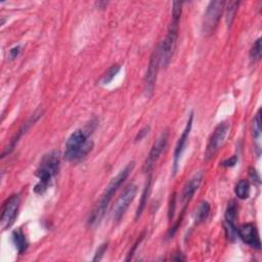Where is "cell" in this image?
Instances as JSON below:
<instances>
[{
	"instance_id": "obj_1",
	"label": "cell",
	"mask_w": 262,
	"mask_h": 262,
	"mask_svg": "<svg viewBox=\"0 0 262 262\" xmlns=\"http://www.w3.org/2000/svg\"><path fill=\"white\" fill-rule=\"evenodd\" d=\"M134 168V162H130L128 163L113 179L112 181L108 183V185L106 186L105 190L103 191L101 198L99 199L98 203L96 204V206L94 207V209L92 210V212L89 215L88 218V225L93 227L96 226L97 224H99V222L101 221V219L103 218L105 211L114 196V194L116 193L117 189L121 186V184L126 180V178L129 176V174L132 172Z\"/></svg>"
},
{
	"instance_id": "obj_2",
	"label": "cell",
	"mask_w": 262,
	"mask_h": 262,
	"mask_svg": "<svg viewBox=\"0 0 262 262\" xmlns=\"http://www.w3.org/2000/svg\"><path fill=\"white\" fill-rule=\"evenodd\" d=\"M182 13V2L175 1L172 4V20L169 25L167 35L165 39L159 44L160 46V64L163 68H166L174 54L178 31H179V19Z\"/></svg>"
},
{
	"instance_id": "obj_3",
	"label": "cell",
	"mask_w": 262,
	"mask_h": 262,
	"mask_svg": "<svg viewBox=\"0 0 262 262\" xmlns=\"http://www.w3.org/2000/svg\"><path fill=\"white\" fill-rule=\"evenodd\" d=\"M60 157L57 150H51L43 156L41 162L36 170V176L38 177V183L34 187V191L37 194H43L51 179L57 174L59 170Z\"/></svg>"
},
{
	"instance_id": "obj_4",
	"label": "cell",
	"mask_w": 262,
	"mask_h": 262,
	"mask_svg": "<svg viewBox=\"0 0 262 262\" xmlns=\"http://www.w3.org/2000/svg\"><path fill=\"white\" fill-rule=\"evenodd\" d=\"M93 148L92 140L88 139V134L82 130H75L67 139L63 157L69 162L79 161L85 158Z\"/></svg>"
},
{
	"instance_id": "obj_5",
	"label": "cell",
	"mask_w": 262,
	"mask_h": 262,
	"mask_svg": "<svg viewBox=\"0 0 262 262\" xmlns=\"http://www.w3.org/2000/svg\"><path fill=\"white\" fill-rule=\"evenodd\" d=\"M225 4L226 3L221 0L211 1L208 4L204 14L203 25H202V30L204 34L211 35L214 32L221 17V14L225 8Z\"/></svg>"
},
{
	"instance_id": "obj_6",
	"label": "cell",
	"mask_w": 262,
	"mask_h": 262,
	"mask_svg": "<svg viewBox=\"0 0 262 262\" xmlns=\"http://www.w3.org/2000/svg\"><path fill=\"white\" fill-rule=\"evenodd\" d=\"M229 127L230 125L228 124V122H220L214 129L213 133L211 134L207 146H206V150H205V159L208 161L210 159H212L217 151L221 148V146L223 145L225 138L228 134L229 131Z\"/></svg>"
},
{
	"instance_id": "obj_7",
	"label": "cell",
	"mask_w": 262,
	"mask_h": 262,
	"mask_svg": "<svg viewBox=\"0 0 262 262\" xmlns=\"http://www.w3.org/2000/svg\"><path fill=\"white\" fill-rule=\"evenodd\" d=\"M20 200L18 194H12L10 195L2 205L1 209V217H0V223L1 228L3 230L9 228L13 223L17 216V212L19 209Z\"/></svg>"
},
{
	"instance_id": "obj_8",
	"label": "cell",
	"mask_w": 262,
	"mask_h": 262,
	"mask_svg": "<svg viewBox=\"0 0 262 262\" xmlns=\"http://www.w3.org/2000/svg\"><path fill=\"white\" fill-rule=\"evenodd\" d=\"M160 67H161V64H160V46L158 45L150 55V59H149L146 74L144 77V90H145V93L147 96H150L154 92L156 81H157V76H158V71H159Z\"/></svg>"
},
{
	"instance_id": "obj_9",
	"label": "cell",
	"mask_w": 262,
	"mask_h": 262,
	"mask_svg": "<svg viewBox=\"0 0 262 262\" xmlns=\"http://www.w3.org/2000/svg\"><path fill=\"white\" fill-rule=\"evenodd\" d=\"M137 193V186L133 183L129 184L125 190L122 192L120 198L118 199L116 206L114 208V213H113V219L115 222H119L123 216L125 215L127 209L129 208L130 204L133 202Z\"/></svg>"
},
{
	"instance_id": "obj_10",
	"label": "cell",
	"mask_w": 262,
	"mask_h": 262,
	"mask_svg": "<svg viewBox=\"0 0 262 262\" xmlns=\"http://www.w3.org/2000/svg\"><path fill=\"white\" fill-rule=\"evenodd\" d=\"M168 138H169V132L165 130L162 132V134L158 137V139L152 144L143 166V171L145 173H149L152 170L156 162L158 161L161 154L164 151V149L168 144Z\"/></svg>"
},
{
	"instance_id": "obj_11",
	"label": "cell",
	"mask_w": 262,
	"mask_h": 262,
	"mask_svg": "<svg viewBox=\"0 0 262 262\" xmlns=\"http://www.w3.org/2000/svg\"><path fill=\"white\" fill-rule=\"evenodd\" d=\"M192 119H193V114L190 113L189 118L187 119L185 128H184L182 134L180 135V137H179V139L176 143V146H175V149H174V155H173V172H174V174L177 172L179 161H180L181 156H182V154L184 151V148L186 146V143H187V140H188V137H189V134H190V130H191V127H192Z\"/></svg>"
},
{
	"instance_id": "obj_12",
	"label": "cell",
	"mask_w": 262,
	"mask_h": 262,
	"mask_svg": "<svg viewBox=\"0 0 262 262\" xmlns=\"http://www.w3.org/2000/svg\"><path fill=\"white\" fill-rule=\"evenodd\" d=\"M237 216V208L236 204L233 201H230L225 210V220H224V229L226 237L229 241H234L237 235V228L235 226V220Z\"/></svg>"
},
{
	"instance_id": "obj_13",
	"label": "cell",
	"mask_w": 262,
	"mask_h": 262,
	"mask_svg": "<svg viewBox=\"0 0 262 262\" xmlns=\"http://www.w3.org/2000/svg\"><path fill=\"white\" fill-rule=\"evenodd\" d=\"M237 235L238 237L250 247L260 250L261 249V243L259 238L258 231L254 224L252 223H246L241 225L237 228Z\"/></svg>"
},
{
	"instance_id": "obj_14",
	"label": "cell",
	"mask_w": 262,
	"mask_h": 262,
	"mask_svg": "<svg viewBox=\"0 0 262 262\" xmlns=\"http://www.w3.org/2000/svg\"><path fill=\"white\" fill-rule=\"evenodd\" d=\"M204 174L202 171H199L192 175V177L187 180L185 185L183 186L182 193H181V203L186 205L193 196L195 191L199 189L201 186V183L203 181Z\"/></svg>"
},
{
	"instance_id": "obj_15",
	"label": "cell",
	"mask_w": 262,
	"mask_h": 262,
	"mask_svg": "<svg viewBox=\"0 0 262 262\" xmlns=\"http://www.w3.org/2000/svg\"><path fill=\"white\" fill-rule=\"evenodd\" d=\"M40 115H41V112H37V113H35V114L33 115V117H32L28 122H26V123H25V125H23V127L17 131V133L15 134V136H14V137L12 138V140L10 141L9 146H7V147L5 148V150L3 151V154H2V158H3V157H5V155L9 154V152L13 149V147L15 146V144L17 143V141L19 140V138L23 136V134H24V133H26V131L31 127V125H32V124H34V123L38 120V118L40 117Z\"/></svg>"
},
{
	"instance_id": "obj_16",
	"label": "cell",
	"mask_w": 262,
	"mask_h": 262,
	"mask_svg": "<svg viewBox=\"0 0 262 262\" xmlns=\"http://www.w3.org/2000/svg\"><path fill=\"white\" fill-rule=\"evenodd\" d=\"M11 237H12L13 245L15 246V249L18 252V254H23L28 249V245H29L23 230L19 228L14 230L11 234Z\"/></svg>"
},
{
	"instance_id": "obj_17",
	"label": "cell",
	"mask_w": 262,
	"mask_h": 262,
	"mask_svg": "<svg viewBox=\"0 0 262 262\" xmlns=\"http://www.w3.org/2000/svg\"><path fill=\"white\" fill-rule=\"evenodd\" d=\"M210 210H211V207H210V204L206 201H203L202 203H200L198 209L195 210V213H194V221L196 224H200V223H203L204 221L207 220L209 214H210Z\"/></svg>"
},
{
	"instance_id": "obj_18",
	"label": "cell",
	"mask_w": 262,
	"mask_h": 262,
	"mask_svg": "<svg viewBox=\"0 0 262 262\" xmlns=\"http://www.w3.org/2000/svg\"><path fill=\"white\" fill-rule=\"evenodd\" d=\"M146 180H147V181H146V183H145V186H144V189H143V191H142V194H141V199H140L138 208H137V210H136V216H135V219H136V220L141 216V214H142V212H143V210H144V208H145V205L147 204V198H148V194H149L150 183H151L150 176H148V178H147Z\"/></svg>"
},
{
	"instance_id": "obj_19",
	"label": "cell",
	"mask_w": 262,
	"mask_h": 262,
	"mask_svg": "<svg viewBox=\"0 0 262 262\" xmlns=\"http://www.w3.org/2000/svg\"><path fill=\"white\" fill-rule=\"evenodd\" d=\"M235 195L241 200H246L250 195V182L247 179L239 180L234 188Z\"/></svg>"
},
{
	"instance_id": "obj_20",
	"label": "cell",
	"mask_w": 262,
	"mask_h": 262,
	"mask_svg": "<svg viewBox=\"0 0 262 262\" xmlns=\"http://www.w3.org/2000/svg\"><path fill=\"white\" fill-rule=\"evenodd\" d=\"M261 54H262V43H261V38H258L250 49V59L254 62L258 61L261 58Z\"/></svg>"
},
{
	"instance_id": "obj_21",
	"label": "cell",
	"mask_w": 262,
	"mask_h": 262,
	"mask_svg": "<svg viewBox=\"0 0 262 262\" xmlns=\"http://www.w3.org/2000/svg\"><path fill=\"white\" fill-rule=\"evenodd\" d=\"M120 69H121V67H120L119 64H114V66H112V67L103 74V76H102V78H101V80H100L101 84H103V85L108 84V83L116 77V75L119 73Z\"/></svg>"
},
{
	"instance_id": "obj_22",
	"label": "cell",
	"mask_w": 262,
	"mask_h": 262,
	"mask_svg": "<svg viewBox=\"0 0 262 262\" xmlns=\"http://www.w3.org/2000/svg\"><path fill=\"white\" fill-rule=\"evenodd\" d=\"M237 6H238V2L236 1H231L228 3V6L226 7V24L227 26H231L234 16H235V12L237 10Z\"/></svg>"
},
{
	"instance_id": "obj_23",
	"label": "cell",
	"mask_w": 262,
	"mask_h": 262,
	"mask_svg": "<svg viewBox=\"0 0 262 262\" xmlns=\"http://www.w3.org/2000/svg\"><path fill=\"white\" fill-rule=\"evenodd\" d=\"M261 111L258 110L252 123V134L254 139H258L261 134Z\"/></svg>"
},
{
	"instance_id": "obj_24",
	"label": "cell",
	"mask_w": 262,
	"mask_h": 262,
	"mask_svg": "<svg viewBox=\"0 0 262 262\" xmlns=\"http://www.w3.org/2000/svg\"><path fill=\"white\" fill-rule=\"evenodd\" d=\"M106 249H107V244H101L99 247H98V249L96 250V253H95V255H94V257H93V261H98V260H100L101 258H102V256H103V254L105 253V251H106Z\"/></svg>"
},
{
	"instance_id": "obj_25",
	"label": "cell",
	"mask_w": 262,
	"mask_h": 262,
	"mask_svg": "<svg viewBox=\"0 0 262 262\" xmlns=\"http://www.w3.org/2000/svg\"><path fill=\"white\" fill-rule=\"evenodd\" d=\"M149 130H150V127H149V126H145V127H143L142 129H140V130L138 131V133L136 134V136H135V142L142 140V139L148 134Z\"/></svg>"
},
{
	"instance_id": "obj_26",
	"label": "cell",
	"mask_w": 262,
	"mask_h": 262,
	"mask_svg": "<svg viewBox=\"0 0 262 262\" xmlns=\"http://www.w3.org/2000/svg\"><path fill=\"white\" fill-rule=\"evenodd\" d=\"M20 50H21V49H20V46H19V45H16V46L12 47V48L9 50V53H8L9 59H14V58H16V57L19 55Z\"/></svg>"
},
{
	"instance_id": "obj_27",
	"label": "cell",
	"mask_w": 262,
	"mask_h": 262,
	"mask_svg": "<svg viewBox=\"0 0 262 262\" xmlns=\"http://www.w3.org/2000/svg\"><path fill=\"white\" fill-rule=\"evenodd\" d=\"M236 162H237V158L235 156H233L230 159H226L225 161H223L221 163V166H223V167H233L236 164Z\"/></svg>"
}]
</instances>
